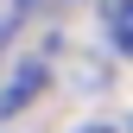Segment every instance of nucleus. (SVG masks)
Wrapping results in <instances>:
<instances>
[{"instance_id": "obj_1", "label": "nucleus", "mask_w": 133, "mask_h": 133, "mask_svg": "<svg viewBox=\"0 0 133 133\" xmlns=\"http://www.w3.org/2000/svg\"><path fill=\"white\" fill-rule=\"evenodd\" d=\"M102 19H108L114 51H127V57H133V0H102Z\"/></svg>"}, {"instance_id": "obj_2", "label": "nucleus", "mask_w": 133, "mask_h": 133, "mask_svg": "<svg viewBox=\"0 0 133 133\" xmlns=\"http://www.w3.org/2000/svg\"><path fill=\"white\" fill-rule=\"evenodd\" d=\"M32 89H44V63H25V70L13 76V89L0 95V108H6V114H13V108H25V102H32Z\"/></svg>"}, {"instance_id": "obj_3", "label": "nucleus", "mask_w": 133, "mask_h": 133, "mask_svg": "<svg viewBox=\"0 0 133 133\" xmlns=\"http://www.w3.org/2000/svg\"><path fill=\"white\" fill-rule=\"evenodd\" d=\"M19 19H25V0H0V44L19 32Z\"/></svg>"}, {"instance_id": "obj_4", "label": "nucleus", "mask_w": 133, "mask_h": 133, "mask_svg": "<svg viewBox=\"0 0 133 133\" xmlns=\"http://www.w3.org/2000/svg\"><path fill=\"white\" fill-rule=\"evenodd\" d=\"M76 133H114V127L108 121H89V127H76Z\"/></svg>"}]
</instances>
